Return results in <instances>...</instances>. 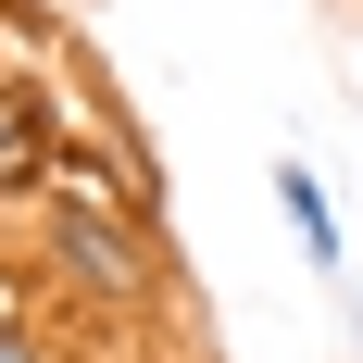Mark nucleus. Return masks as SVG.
Returning a JSON list of instances; mask_svg holds the SVG:
<instances>
[{
	"instance_id": "obj_1",
	"label": "nucleus",
	"mask_w": 363,
	"mask_h": 363,
	"mask_svg": "<svg viewBox=\"0 0 363 363\" xmlns=\"http://www.w3.org/2000/svg\"><path fill=\"white\" fill-rule=\"evenodd\" d=\"M38 276L63 301H88V313H150L163 301V225H150V201H125L113 176L63 163L38 188Z\"/></svg>"
},
{
	"instance_id": "obj_2",
	"label": "nucleus",
	"mask_w": 363,
	"mask_h": 363,
	"mask_svg": "<svg viewBox=\"0 0 363 363\" xmlns=\"http://www.w3.org/2000/svg\"><path fill=\"white\" fill-rule=\"evenodd\" d=\"M63 125H75V101L50 75L0 63V213H38V188L63 176Z\"/></svg>"
},
{
	"instance_id": "obj_3",
	"label": "nucleus",
	"mask_w": 363,
	"mask_h": 363,
	"mask_svg": "<svg viewBox=\"0 0 363 363\" xmlns=\"http://www.w3.org/2000/svg\"><path fill=\"white\" fill-rule=\"evenodd\" d=\"M276 213H289V238H301V263H313L326 289H351V225H338V201H326V176H313L301 150H276Z\"/></svg>"
},
{
	"instance_id": "obj_4",
	"label": "nucleus",
	"mask_w": 363,
	"mask_h": 363,
	"mask_svg": "<svg viewBox=\"0 0 363 363\" xmlns=\"http://www.w3.org/2000/svg\"><path fill=\"white\" fill-rule=\"evenodd\" d=\"M0 363H63V351H50V326H38V313H0Z\"/></svg>"
}]
</instances>
